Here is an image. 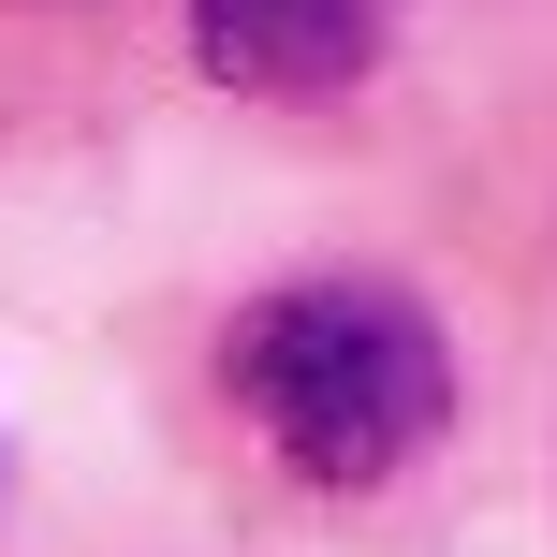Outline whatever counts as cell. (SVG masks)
I'll return each mask as SVG.
<instances>
[{
  "instance_id": "6da1fadb",
  "label": "cell",
  "mask_w": 557,
  "mask_h": 557,
  "mask_svg": "<svg viewBox=\"0 0 557 557\" xmlns=\"http://www.w3.org/2000/svg\"><path fill=\"white\" fill-rule=\"evenodd\" d=\"M221 382H235V411L264 425V455L294 484H323V499L396 484L455 425L441 323H425L411 294H382V278H294V294H264L250 323H235Z\"/></svg>"
},
{
  "instance_id": "7a4b0ae2",
  "label": "cell",
  "mask_w": 557,
  "mask_h": 557,
  "mask_svg": "<svg viewBox=\"0 0 557 557\" xmlns=\"http://www.w3.org/2000/svg\"><path fill=\"white\" fill-rule=\"evenodd\" d=\"M191 59L235 103H337L382 74V0H191Z\"/></svg>"
}]
</instances>
